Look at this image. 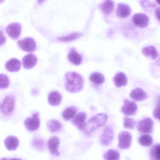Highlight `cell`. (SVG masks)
Wrapping results in <instances>:
<instances>
[{"instance_id":"7402d4cb","label":"cell","mask_w":160,"mask_h":160,"mask_svg":"<svg viewBox=\"0 0 160 160\" xmlns=\"http://www.w3.org/2000/svg\"><path fill=\"white\" fill-rule=\"evenodd\" d=\"M113 81L115 85L117 87L126 86L128 82L127 78L124 73L119 72L115 76Z\"/></svg>"},{"instance_id":"2e32d148","label":"cell","mask_w":160,"mask_h":160,"mask_svg":"<svg viewBox=\"0 0 160 160\" xmlns=\"http://www.w3.org/2000/svg\"><path fill=\"white\" fill-rule=\"evenodd\" d=\"M19 142L17 137L9 136L5 140L4 144L8 150L12 151L17 149L18 146Z\"/></svg>"},{"instance_id":"44dd1931","label":"cell","mask_w":160,"mask_h":160,"mask_svg":"<svg viewBox=\"0 0 160 160\" xmlns=\"http://www.w3.org/2000/svg\"><path fill=\"white\" fill-rule=\"evenodd\" d=\"M62 99V96L57 91L51 92L48 97V102L52 106H58L61 103Z\"/></svg>"},{"instance_id":"d4e9b609","label":"cell","mask_w":160,"mask_h":160,"mask_svg":"<svg viewBox=\"0 0 160 160\" xmlns=\"http://www.w3.org/2000/svg\"><path fill=\"white\" fill-rule=\"evenodd\" d=\"M47 126L50 131L52 132L59 131L62 128V124L59 121L55 119H52L48 121Z\"/></svg>"},{"instance_id":"4fadbf2b","label":"cell","mask_w":160,"mask_h":160,"mask_svg":"<svg viewBox=\"0 0 160 160\" xmlns=\"http://www.w3.org/2000/svg\"><path fill=\"white\" fill-rule=\"evenodd\" d=\"M87 115L85 112H79L76 116L74 117L72 121V124L76 126L80 130L84 131L85 128V123Z\"/></svg>"},{"instance_id":"cb8c5ba5","label":"cell","mask_w":160,"mask_h":160,"mask_svg":"<svg viewBox=\"0 0 160 160\" xmlns=\"http://www.w3.org/2000/svg\"><path fill=\"white\" fill-rule=\"evenodd\" d=\"M82 36L83 34L81 33L76 32L72 33L67 35L65 36L58 38L57 40L61 41V42H70V41H74V40L80 38Z\"/></svg>"},{"instance_id":"8992f818","label":"cell","mask_w":160,"mask_h":160,"mask_svg":"<svg viewBox=\"0 0 160 160\" xmlns=\"http://www.w3.org/2000/svg\"><path fill=\"white\" fill-rule=\"evenodd\" d=\"M19 47L24 51L33 52L36 48L35 41L31 38H26L23 40L18 41Z\"/></svg>"},{"instance_id":"8fae6325","label":"cell","mask_w":160,"mask_h":160,"mask_svg":"<svg viewBox=\"0 0 160 160\" xmlns=\"http://www.w3.org/2000/svg\"><path fill=\"white\" fill-rule=\"evenodd\" d=\"M114 138V132L111 127H107L100 137L101 143L102 145L107 146L112 142Z\"/></svg>"},{"instance_id":"836d02e7","label":"cell","mask_w":160,"mask_h":160,"mask_svg":"<svg viewBox=\"0 0 160 160\" xmlns=\"http://www.w3.org/2000/svg\"><path fill=\"white\" fill-rule=\"evenodd\" d=\"M33 146L38 149H42L44 148V142L43 140L39 138H35L33 142Z\"/></svg>"},{"instance_id":"9c48e42d","label":"cell","mask_w":160,"mask_h":160,"mask_svg":"<svg viewBox=\"0 0 160 160\" xmlns=\"http://www.w3.org/2000/svg\"><path fill=\"white\" fill-rule=\"evenodd\" d=\"M124 104L121 108V112L126 116H132L135 114L138 110L137 104L131 101L125 99Z\"/></svg>"},{"instance_id":"7c38bea8","label":"cell","mask_w":160,"mask_h":160,"mask_svg":"<svg viewBox=\"0 0 160 160\" xmlns=\"http://www.w3.org/2000/svg\"><path fill=\"white\" fill-rule=\"evenodd\" d=\"M60 143V139L57 136H53L50 138L48 141V147L51 154L54 156H59L60 153L58 151V147Z\"/></svg>"},{"instance_id":"83f0119b","label":"cell","mask_w":160,"mask_h":160,"mask_svg":"<svg viewBox=\"0 0 160 160\" xmlns=\"http://www.w3.org/2000/svg\"><path fill=\"white\" fill-rule=\"evenodd\" d=\"M120 155L119 152L114 149H110L103 156L105 160H119Z\"/></svg>"},{"instance_id":"5b68a950","label":"cell","mask_w":160,"mask_h":160,"mask_svg":"<svg viewBox=\"0 0 160 160\" xmlns=\"http://www.w3.org/2000/svg\"><path fill=\"white\" fill-rule=\"evenodd\" d=\"M154 122L149 118L139 121L137 128L140 132L143 133H150L153 130Z\"/></svg>"},{"instance_id":"d6a6232c","label":"cell","mask_w":160,"mask_h":160,"mask_svg":"<svg viewBox=\"0 0 160 160\" xmlns=\"http://www.w3.org/2000/svg\"><path fill=\"white\" fill-rule=\"evenodd\" d=\"M141 4L145 10H147L149 8H152L157 6V5L149 0H142L141 1Z\"/></svg>"},{"instance_id":"f1b7e54d","label":"cell","mask_w":160,"mask_h":160,"mask_svg":"<svg viewBox=\"0 0 160 160\" xmlns=\"http://www.w3.org/2000/svg\"><path fill=\"white\" fill-rule=\"evenodd\" d=\"M153 139L152 136L147 134L142 135L139 138V143L143 146L149 147L153 144Z\"/></svg>"},{"instance_id":"30bf717a","label":"cell","mask_w":160,"mask_h":160,"mask_svg":"<svg viewBox=\"0 0 160 160\" xmlns=\"http://www.w3.org/2000/svg\"><path fill=\"white\" fill-rule=\"evenodd\" d=\"M7 33L13 39H17L19 37L21 32V26L18 22L10 23L6 29Z\"/></svg>"},{"instance_id":"4dcf8cb0","label":"cell","mask_w":160,"mask_h":160,"mask_svg":"<svg viewBox=\"0 0 160 160\" xmlns=\"http://www.w3.org/2000/svg\"><path fill=\"white\" fill-rule=\"evenodd\" d=\"M9 84V79L4 74H0V88L3 89L8 87Z\"/></svg>"},{"instance_id":"9a60e30c","label":"cell","mask_w":160,"mask_h":160,"mask_svg":"<svg viewBox=\"0 0 160 160\" xmlns=\"http://www.w3.org/2000/svg\"><path fill=\"white\" fill-rule=\"evenodd\" d=\"M37 63V58L33 54H29L23 59V67L26 69H31L34 68Z\"/></svg>"},{"instance_id":"603a6c76","label":"cell","mask_w":160,"mask_h":160,"mask_svg":"<svg viewBox=\"0 0 160 160\" xmlns=\"http://www.w3.org/2000/svg\"><path fill=\"white\" fill-rule=\"evenodd\" d=\"M114 7V3L112 0H105L101 5V9L105 15H110L112 12Z\"/></svg>"},{"instance_id":"3957f363","label":"cell","mask_w":160,"mask_h":160,"mask_svg":"<svg viewBox=\"0 0 160 160\" xmlns=\"http://www.w3.org/2000/svg\"><path fill=\"white\" fill-rule=\"evenodd\" d=\"M118 146L120 149H128L131 146L132 136L131 134L126 131H123L119 133L118 136Z\"/></svg>"},{"instance_id":"4316f807","label":"cell","mask_w":160,"mask_h":160,"mask_svg":"<svg viewBox=\"0 0 160 160\" xmlns=\"http://www.w3.org/2000/svg\"><path fill=\"white\" fill-rule=\"evenodd\" d=\"M90 80L95 84H102L105 82V78L101 73L95 72L90 76Z\"/></svg>"},{"instance_id":"8d00e7d4","label":"cell","mask_w":160,"mask_h":160,"mask_svg":"<svg viewBox=\"0 0 160 160\" xmlns=\"http://www.w3.org/2000/svg\"><path fill=\"white\" fill-rule=\"evenodd\" d=\"M155 14H156V16L157 17V18L158 19V20H160V8L158 7L156 9V11H155Z\"/></svg>"},{"instance_id":"ab89813d","label":"cell","mask_w":160,"mask_h":160,"mask_svg":"<svg viewBox=\"0 0 160 160\" xmlns=\"http://www.w3.org/2000/svg\"><path fill=\"white\" fill-rule=\"evenodd\" d=\"M4 2V0H0V4Z\"/></svg>"},{"instance_id":"60d3db41","label":"cell","mask_w":160,"mask_h":160,"mask_svg":"<svg viewBox=\"0 0 160 160\" xmlns=\"http://www.w3.org/2000/svg\"><path fill=\"white\" fill-rule=\"evenodd\" d=\"M156 1L158 4H160V0H156Z\"/></svg>"},{"instance_id":"7a4b0ae2","label":"cell","mask_w":160,"mask_h":160,"mask_svg":"<svg viewBox=\"0 0 160 160\" xmlns=\"http://www.w3.org/2000/svg\"><path fill=\"white\" fill-rule=\"evenodd\" d=\"M108 115L105 113H99L90 118L85 123L84 131L86 134H89L98 128L104 126L108 119Z\"/></svg>"},{"instance_id":"f546056e","label":"cell","mask_w":160,"mask_h":160,"mask_svg":"<svg viewBox=\"0 0 160 160\" xmlns=\"http://www.w3.org/2000/svg\"><path fill=\"white\" fill-rule=\"evenodd\" d=\"M160 145L154 146L150 151V159L151 160H160Z\"/></svg>"},{"instance_id":"5bb4252c","label":"cell","mask_w":160,"mask_h":160,"mask_svg":"<svg viewBox=\"0 0 160 160\" xmlns=\"http://www.w3.org/2000/svg\"><path fill=\"white\" fill-rule=\"evenodd\" d=\"M131 9L127 5L124 3H119L116 8V15L121 18H127L131 13Z\"/></svg>"},{"instance_id":"1f68e13d","label":"cell","mask_w":160,"mask_h":160,"mask_svg":"<svg viewBox=\"0 0 160 160\" xmlns=\"http://www.w3.org/2000/svg\"><path fill=\"white\" fill-rule=\"evenodd\" d=\"M136 122L132 118H126L124 119V127L126 128L132 129L135 127Z\"/></svg>"},{"instance_id":"277c9868","label":"cell","mask_w":160,"mask_h":160,"mask_svg":"<svg viewBox=\"0 0 160 160\" xmlns=\"http://www.w3.org/2000/svg\"><path fill=\"white\" fill-rule=\"evenodd\" d=\"M25 127L30 131H34L39 128L40 119L38 112L34 113L31 118H26L24 122Z\"/></svg>"},{"instance_id":"e575fe53","label":"cell","mask_w":160,"mask_h":160,"mask_svg":"<svg viewBox=\"0 0 160 160\" xmlns=\"http://www.w3.org/2000/svg\"><path fill=\"white\" fill-rule=\"evenodd\" d=\"M154 116L155 118L157 119L158 120H160L159 117V104H158L157 106L156 109H155L154 111Z\"/></svg>"},{"instance_id":"e0dca14e","label":"cell","mask_w":160,"mask_h":160,"mask_svg":"<svg viewBox=\"0 0 160 160\" xmlns=\"http://www.w3.org/2000/svg\"><path fill=\"white\" fill-rule=\"evenodd\" d=\"M130 97L136 101H142L147 98V94L141 88H136L131 92Z\"/></svg>"},{"instance_id":"ffe728a7","label":"cell","mask_w":160,"mask_h":160,"mask_svg":"<svg viewBox=\"0 0 160 160\" xmlns=\"http://www.w3.org/2000/svg\"><path fill=\"white\" fill-rule=\"evenodd\" d=\"M142 53L144 56L153 60H156L159 56L158 52L154 46H149L144 48L142 50Z\"/></svg>"},{"instance_id":"74e56055","label":"cell","mask_w":160,"mask_h":160,"mask_svg":"<svg viewBox=\"0 0 160 160\" xmlns=\"http://www.w3.org/2000/svg\"><path fill=\"white\" fill-rule=\"evenodd\" d=\"M1 160H22L21 159H19V158H12V159H7L6 158H3V159H1Z\"/></svg>"},{"instance_id":"d6986e66","label":"cell","mask_w":160,"mask_h":160,"mask_svg":"<svg viewBox=\"0 0 160 160\" xmlns=\"http://www.w3.org/2000/svg\"><path fill=\"white\" fill-rule=\"evenodd\" d=\"M69 61L75 65L78 66L81 64L82 62V56L76 51L75 49H71L68 55Z\"/></svg>"},{"instance_id":"ba28073f","label":"cell","mask_w":160,"mask_h":160,"mask_svg":"<svg viewBox=\"0 0 160 160\" xmlns=\"http://www.w3.org/2000/svg\"><path fill=\"white\" fill-rule=\"evenodd\" d=\"M132 22L135 26L141 28H145L148 26L149 18L143 13H137L132 17Z\"/></svg>"},{"instance_id":"484cf974","label":"cell","mask_w":160,"mask_h":160,"mask_svg":"<svg viewBox=\"0 0 160 160\" xmlns=\"http://www.w3.org/2000/svg\"><path fill=\"white\" fill-rule=\"evenodd\" d=\"M77 109L74 106L68 107L63 112V118L65 120H69L73 118L76 115Z\"/></svg>"},{"instance_id":"6da1fadb","label":"cell","mask_w":160,"mask_h":160,"mask_svg":"<svg viewBox=\"0 0 160 160\" xmlns=\"http://www.w3.org/2000/svg\"><path fill=\"white\" fill-rule=\"evenodd\" d=\"M66 81L65 87L66 89L71 93H76L80 91L83 87V79L82 77L75 72H70L65 75Z\"/></svg>"},{"instance_id":"f35d334b","label":"cell","mask_w":160,"mask_h":160,"mask_svg":"<svg viewBox=\"0 0 160 160\" xmlns=\"http://www.w3.org/2000/svg\"><path fill=\"white\" fill-rule=\"evenodd\" d=\"M45 0H38V3L39 4H41L43 3H44V2H45Z\"/></svg>"},{"instance_id":"d590c367","label":"cell","mask_w":160,"mask_h":160,"mask_svg":"<svg viewBox=\"0 0 160 160\" xmlns=\"http://www.w3.org/2000/svg\"><path fill=\"white\" fill-rule=\"evenodd\" d=\"M6 42V37L2 31H0V46L3 45Z\"/></svg>"},{"instance_id":"ac0fdd59","label":"cell","mask_w":160,"mask_h":160,"mask_svg":"<svg viewBox=\"0 0 160 160\" xmlns=\"http://www.w3.org/2000/svg\"><path fill=\"white\" fill-rule=\"evenodd\" d=\"M21 63L18 59H13L7 62L5 64V68L9 72H14L19 71L20 69Z\"/></svg>"},{"instance_id":"52a82bcc","label":"cell","mask_w":160,"mask_h":160,"mask_svg":"<svg viewBox=\"0 0 160 160\" xmlns=\"http://www.w3.org/2000/svg\"><path fill=\"white\" fill-rule=\"evenodd\" d=\"M15 104V99L14 96L10 95L7 96L2 104L1 108L2 112L6 115L10 113L14 110Z\"/></svg>"}]
</instances>
